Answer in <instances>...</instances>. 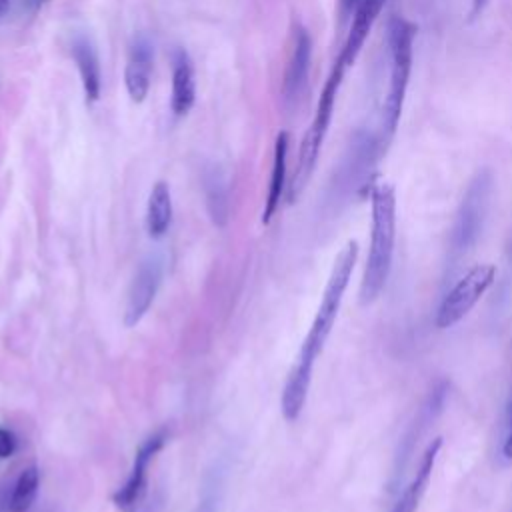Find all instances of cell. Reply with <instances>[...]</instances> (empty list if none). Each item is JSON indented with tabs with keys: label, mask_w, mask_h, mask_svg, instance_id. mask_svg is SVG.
Here are the masks:
<instances>
[{
	"label": "cell",
	"mask_w": 512,
	"mask_h": 512,
	"mask_svg": "<svg viewBox=\"0 0 512 512\" xmlns=\"http://www.w3.org/2000/svg\"><path fill=\"white\" fill-rule=\"evenodd\" d=\"M384 4H386V0H360L358 2L356 10L352 14L348 36H346V40H344V44L338 52V58H336L346 68H350L356 62V58H358L370 30H372L374 22H376V18L380 16V10H382Z\"/></svg>",
	"instance_id": "7c38bea8"
},
{
	"label": "cell",
	"mask_w": 512,
	"mask_h": 512,
	"mask_svg": "<svg viewBox=\"0 0 512 512\" xmlns=\"http://www.w3.org/2000/svg\"><path fill=\"white\" fill-rule=\"evenodd\" d=\"M286 158H288V134L280 132L276 136L274 144V164H272V174H270V186H268V196L262 212V222L268 224L274 212L278 210L280 198L284 194L286 186Z\"/></svg>",
	"instance_id": "e0dca14e"
},
{
	"label": "cell",
	"mask_w": 512,
	"mask_h": 512,
	"mask_svg": "<svg viewBox=\"0 0 512 512\" xmlns=\"http://www.w3.org/2000/svg\"><path fill=\"white\" fill-rule=\"evenodd\" d=\"M152 66H154L152 42L144 34L134 36V40L128 48V60H126V70H124L126 90L134 102H142L146 98V94L150 90Z\"/></svg>",
	"instance_id": "8fae6325"
},
{
	"label": "cell",
	"mask_w": 512,
	"mask_h": 512,
	"mask_svg": "<svg viewBox=\"0 0 512 512\" xmlns=\"http://www.w3.org/2000/svg\"><path fill=\"white\" fill-rule=\"evenodd\" d=\"M8 500H10V496H6L2 490H0V512H8Z\"/></svg>",
	"instance_id": "484cf974"
},
{
	"label": "cell",
	"mask_w": 512,
	"mask_h": 512,
	"mask_svg": "<svg viewBox=\"0 0 512 512\" xmlns=\"http://www.w3.org/2000/svg\"><path fill=\"white\" fill-rule=\"evenodd\" d=\"M162 274H164V260L158 254H150L142 258V262L138 264L134 278L130 282L126 306H124V324L128 328L136 326L150 310L158 294V288L162 284Z\"/></svg>",
	"instance_id": "52a82bcc"
},
{
	"label": "cell",
	"mask_w": 512,
	"mask_h": 512,
	"mask_svg": "<svg viewBox=\"0 0 512 512\" xmlns=\"http://www.w3.org/2000/svg\"><path fill=\"white\" fill-rule=\"evenodd\" d=\"M442 448V438H434L428 448L424 450L422 454V460L416 468V474L412 476L410 484L402 490V494L398 496V500L394 502V506L390 508V512H416L426 488H428V482L432 478V472H434V464H436V456Z\"/></svg>",
	"instance_id": "5bb4252c"
},
{
	"label": "cell",
	"mask_w": 512,
	"mask_h": 512,
	"mask_svg": "<svg viewBox=\"0 0 512 512\" xmlns=\"http://www.w3.org/2000/svg\"><path fill=\"white\" fill-rule=\"evenodd\" d=\"M494 278H496V268L492 264L472 266L444 294L436 312V326L450 328L456 322H460L476 306V302L486 294Z\"/></svg>",
	"instance_id": "8992f818"
},
{
	"label": "cell",
	"mask_w": 512,
	"mask_h": 512,
	"mask_svg": "<svg viewBox=\"0 0 512 512\" xmlns=\"http://www.w3.org/2000/svg\"><path fill=\"white\" fill-rule=\"evenodd\" d=\"M358 2H360V0H338V12H340V20H342V22L348 20V18L354 14Z\"/></svg>",
	"instance_id": "603a6c76"
},
{
	"label": "cell",
	"mask_w": 512,
	"mask_h": 512,
	"mask_svg": "<svg viewBox=\"0 0 512 512\" xmlns=\"http://www.w3.org/2000/svg\"><path fill=\"white\" fill-rule=\"evenodd\" d=\"M414 36H416V26L412 22L400 16H394L390 20L388 24V52H390L388 88L380 108V126H382L384 142L394 134L404 108V98H406L410 70H412Z\"/></svg>",
	"instance_id": "277c9868"
},
{
	"label": "cell",
	"mask_w": 512,
	"mask_h": 512,
	"mask_svg": "<svg viewBox=\"0 0 512 512\" xmlns=\"http://www.w3.org/2000/svg\"><path fill=\"white\" fill-rule=\"evenodd\" d=\"M172 222V196L166 182H156L148 196L146 230L152 238H160L168 232Z\"/></svg>",
	"instance_id": "ac0fdd59"
},
{
	"label": "cell",
	"mask_w": 512,
	"mask_h": 512,
	"mask_svg": "<svg viewBox=\"0 0 512 512\" xmlns=\"http://www.w3.org/2000/svg\"><path fill=\"white\" fill-rule=\"evenodd\" d=\"M378 152H380V146L374 140V136L366 132H358L352 138L334 184L338 186L340 194H350V192L354 194L366 184Z\"/></svg>",
	"instance_id": "9c48e42d"
},
{
	"label": "cell",
	"mask_w": 512,
	"mask_h": 512,
	"mask_svg": "<svg viewBox=\"0 0 512 512\" xmlns=\"http://www.w3.org/2000/svg\"><path fill=\"white\" fill-rule=\"evenodd\" d=\"M470 2H472L470 18H476V16H480V14H482V10H484V6H486V2H488V0H470Z\"/></svg>",
	"instance_id": "d4e9b609"
},
{
	"label": "cell",
	"mask_w": 512,
	"mask_h": 512,
	"mask_svg": "<svg viewBox=\"0 0 512 512\" xmlns=\"http://www.w3.org/2000/svg\"><path fill=\"white\" fill-rule=\"evenodd\" d=\"M372 230L366 266L360 282V304H372L384 290L396 240V194L386 182L372 188Z\"/></svg>",
	"instance_id": "7a4b0ae2"
},
{
	"label": "cell",
	"mask_w": 512,
	"mask_h": 512,
	"mask_svg": "<svg viewBox=\"0 0 512 512\" xmlns=\"http://www.w3.org/2000/svg\"><path fill=\"white\" fill-rule=\"evenodd\" d=\"M494 194V174L488 168H482L470 180L460 206L454 216V224L448 236V258H446V278L452 276L458 264L474 250L478 244Z\"/></svg>",
	"instance_id": "3957f363"
},
{
	"label": "cell",
	"mask_w": 512,
	"mask_h": 512,
	"mask_svg": "<svg viewBox=\"0 0 512 512\" xmlns=\"http://www.w3.org/2000/svg\"><path fill=\"white\" fill-rule=\"evenodd\" d=\"M72 56L78 66L84 94L90 102H96L100 98L102 90V74H100V60L98 52L92 44V40L86 34H76L72 38Z\"/></svg>",
	"instance_id": "9a60e30c"
},
{
	"label": "cell",
	"mask_w": 512,
	"mask_h": 512,
	"mask_svg": "<svg viewBox=\"0 0 512 512\" xmlns=\"http://www.w3.org/2000/svg\"><path fill=\"white\" fill-rule=\"evenodd\" d=\"M40 486V472L36 466H28L20 472L8 500V512H28L36 500Z\"/></svg>",
	"instance_id": "d6986e66"
},
{
	"label": "cell",
	"mask_w": 512,
	"mask_h": 512,
	"mask_svg": "<svg viewBox=\"0 0 512 512\" xmlns=\"http://www.w3.org/2000/svg\"><path fill=\"white\" fill-rule=\"evenodd\" d=\"M196 100L194 64L184 48L172 52V96L170 106L176 116H184Z\"/></svg>",
	"instance_id": "4fadbf2b"
},
{
	"label": "cell",
	"mask_w": 512,
	"mask_h": 512,
	"mask_svg": "<svg viewBox=\"0 0 512 512\" xmlns=\"http://www.w3.org/2000/svg\"><path fill=\"white\" fill-rule=\"evenodd\" d=\"M500 456L506 462H512V394L506 404L504 412V434H502V446H500Z\"/></svg>",
	"instance_id": "44dd1931"
},
{
	"label": "cell",
	"mask_w": 512,
	"mask_h": 512,
	"mask_svg": "<svg viewBox=\"0 0 512 512\" xmlns=\"http://www.w3.org/2000/svg\"><path fill=\"white\" fill-rule=\"evenodd\" d=\"M48 0H20V8L24 10V12H36V10H40L44 4H46Z\"/></svg>",
	"instance_id": "cb8c5ba5"
},
{
	"label": "cell",
	"mask_w": 512,
	"mask_h": 512,
	"mask_svg": "<svg viewBox=\"0 0 512 512\" xmlns=\"http://www.w3.org/2000/svg\"><path fill=\"white\" fill-rule=\"evenodd\" d=\"M16 450V438L10 430L0 428V458H8L12 456Z\"/></svg>",
	"instance_id": "7402d4cb"
},
{
	"label": "cell",
	"mask_w": 512,
	"mask_h": 512,
	"mask_svg": "<svg viewBox=\"0 0 512 512\" xmlns=\"http://www.w3.org/2000/svg\"><path fill=\"white\" fill-rule=\"evenodd\" d=\"M358 258V244L356 240H348L344 244V248L336 254L328 282L324 286V294L320 300V306L316 310V316L310 324V330L302 342L300 354L292 366V370L288 372L284 390H282V414L288 422L298 420L304 404H306V396H308V388H310V380H312V368L316 358L320 356L332 326L336 322L344 292L348 288L354 264Z\"/></svg>",
	"instance_id": "6da1fadb"
},
{
	"label": "cell",
	"mask_w": 512,
	"mask_h": 512,
	"mask_svg": "<svg viewBox=\"0 0 512 512\" xmlns=\"http://www.w3.org/2000/svg\"><path fill=\"white\" fill-rule=\"evenodd\" d=\"M168 440L166 430H158L150 434L138 448L134 456L132 470L126 478V482L116 490L114 494V504L122 512H136L144 492H146V476H148V466L154 460V456L160 452L164 442Z\"/></svg>",
	"instance_id": "ba28073f"
},
{
	"label": "cell",
	"mask_w": 512,
	"mask_h": 512,
	"mask_svg": "<svg viewBox=\"0 0 512 512\" xmlns=\"http://www.w3.org/2000/svg\"><path fill=\"white\" fill-rule=\"evenodd\" d=\"M8 2H10V0H0V14H2V12H4V10H6V6H8Z\"/></svg>",
	"instance_id": "4316f807"
},
{
	"label": "cell",
	"mask_w": 512,
	"mask_h": 512,
	"mask_svg": "<svg viewBox=\"0 0 512 512\" xmlns=\"http://www.w3.org/2000/svg\"><path fill=\"white\" fill-rule=\"evenodd\" d=\"M208 208H210L212 220L218 226H222L228 218V192H226V184L216 174L208 182Z\"/></svg>",
	"instance_id": "ffe728a7"
},
{
	"label": "cell",
	"mask_w": 512,
	"mask_h": 512,
	"mask_svg": "<svg viewBox=\"0 0 512 512\" xmlns=\"http://www.w3.org/2000/svg\"><path fill=\"white\" fill-rule=\"evenodd\" d=\"M446 392H448V386L442 382V384H438V386L434 388V392L426 398L424 406L420 408V412H418V416H416V422H414L412 430H410V432L406 434V438H404L406 442L402 444L400 454H398V458H396V472H394V476L402 474V470H404V466H406V462H408V458H410V454H412L414 442L420 438V434L424 432L426 424L440 412Z\"/></svg>",
	"instance_id": "2e32d148"
},
{
	"label": "cell",
	"mask_w": 512,
	"mask_h": 512,
	"mask_svg": "<svg viewBox=\"0 0 512 512\" xmlns=\"http://www.w3.org/2000/svg\"><path fill=\"white\" fill-rule=\"evenodd\" d=\"M310 58H312V40L304 26H296L294 40H292V52L288 58V66L284 72L282 82V96L288 104L296 102L308 82L310 72Z\"/></svg>",
	"instance_id": "30bf717a"
},
{
	"label": "cell",
	"mask_w": 512,
	"mask_h": 512,
	"mask_svg": "<svg viewBox=\"0 0 512 512\" xmlns=\"http://www.w3.org/2000/svg\"><path fill=\"white\" fill-rule=\"evenodd\" d=\"M346 66L338 60H334V66L322 86V92H320V98H318V106H316V112H314V118L302 138V144H300V152H298V162H296V170H294V176H292V182L288 186V202H296L298 196L302 194V190L306 188L312 172H314V166H316V160H318V154H320V148H322V142L326 138V132L330 128V122H332V112H334V104H336V96H338V90H340V84L344 80V74H346Z\"/></svg>",
	"instance_id": "5b68a950"
}]
</instances>
